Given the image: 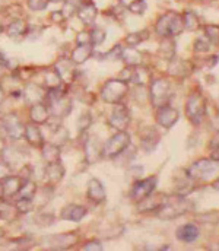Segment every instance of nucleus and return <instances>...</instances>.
<instances>
[{"label":"nucleus","mask_w":219,"mask_h":251,"mask_svg":"<svg viewBox=\"0 0 219 251\" xmlns=\"http://www.w3.org/2000/svg\"><path fill=\"white\" fill-rule=\"evenodd\" d=\"M24 136H25L26 142L31 146L41 148L44 145V139H43L41 130H40V127L35 125V123H29V125L25 126V134Z\"/></svg>","instance_id":"nucleus-21"},{"label":"nucleus","mask_w":219,"mask_h":251,"mask_svg":"<svg viewBox=\"0 0 219 251\" xmlns=\"http://www.w3.org/2000/svg\"><path fill=\"white\" fill-rule=\"evenodd\" d=\"M206 114V98L199 92H192L186 101V116L195 126H199L203 122Z\"/></svg>","instance_id":"nucleus-4"},{"label":"nucleus","mask_w":219,"mask_h":251,"mask_svg":"<svg viewBox=\"0 0 219 251\" xmlns=\"http://www.w3.org/2000/svg\"><path fill=\"white\" fill-rule=\"evenodd\" d=\"M83 250L91 251V250H102V246L99 241H89L83 246Z\"/></svg>","instance_id":"nucleus-48"},{"label":"nucleus","mask_w":219,"mask_h":251,"mask_svg":"<svg viewBox=\"0 0 219 251\" xmlns=\"http://www.w3.org/2000/svg\"><path fill=\"white\" fill-rule=\"evenodd\" d=\"M122 59L126 62L127 66H139L142 62V56L139 51L133 50V49H129V50H123V56Z\"/></svg>","instance_id":"nucleus-33"},{"label":"nucleus","mask_w":219,"mask_h":251,"mask_svg":"<svg viewBox=\"0 0 219 251\" xmlns=\"http://www.w3.org/2000/svg\"><path fill=\"white\" fill-rule=\"evenodd\" d=\"M147 31H142V32H132V34H129L127 35V38H126V43L130 46V47H136L138 44H141V43H144L145 40H147Z\"/></svg>","instance_id":"nucleus-35"},{"label":"nucleus","mask_w":219,"mask_h":251,"mask_svg":"<svg viewBox=\"0 0 219 251\" xmlns=\"http://www.w3.org/2000/svg\"><path fill=\"white\" fill-rule=\"evenodd\" d=\"M22 199H29V200H32L34 199V196L37 194V184L32 181V180H29V178H25L24 180V183H22V187L19 190V193H18Z\"/></svg>","instance_id":"nucleus-30"},{"label":"nucleus","mask_w":219,"mask_h":251,"mask_svg":"<svg viewBox=\"0 0 219 251\" xmlns=\"http://www.w3.org/2000/svg\"><path fill=\"white\" fill-rule=\"evenodd\" d=\"M209 47H211V43H209V40H205V38H197L196 43H195V50L199 51V53L208 51Z\"/></svg>","instance_id":"nucleus-43"},{"label":"nucleus","mask_w":219,"mask_h":251,"mask_svg":"<svg viewBox=\"0 0 219 251\" xmlns=\"http://www.w3.org/2000/svg\"><path fill=\"white\" fill-rule=\"evenodd\" d=\"M105 31L101 29V28H92L91 32H89V38H91V44L95 47V46H99L104 40H105Z\"/></svg>","instance_id":"nucleus-37"},{"label":"nucleus","mask_w":219,"mask_h":251,"mask_svg":"<svg viewBox=\"0 0 219 251\" xmlns=\"http://www.w3.org/2000/svg\"><path fill=\"white\" fill-rule=\"evenodd\" d=\"M24 180L16 176H9L7 178L1 180V187H3V196L6 197H13L19 193L22 187Z\"/></svg>","instance_id":"nucleus-22"},{"label":"nucleus","mask_w":219,"mask_h":251,"mask_svg":"<svg viewBox=\"0 0 219 251\" xmlns=\"http://www.w3.org/2000/svg\"><path fill=\"white\" fill-rule=\"evenodd\" d=\"M54 139H56V140H54L53 143L57 145V146H62V143L66 142V139H68V131H66L63 127L59 126V127L56 128V131H54Z\"/></svg>","instance_id":"nucleus-40"},{"label":"nucleus","mask_w":219,"mask_h":251,"mask_svg":"<svg viewBox=\"0 0 219 251\" xmlns=\"http://www.w3.org/2000/svg\"><path fill=\"white\" fill-rule=\"evenodd\" d=\"M44 80H46V86H47V89H56V88H60V86H62V83H63V80H62L60 75L56 72V69H53V70L47 72V73H46V76H44Z\"/></svg>","instance_id":"nucleus-31"},{"label":"nucleus","mask_w":219,"mask_h":251,"mask_svg":"<svg viewBox=\"0 0 219 251\" xmlns=\"http://www.w3.org/2000/svg\"><path fill=\"white\" fill-rule=\"evenodd\" d=\"M161 136L153 127H146L141 134V146L145 152H152L155 151L156 145L159 143Z\"/></svg>","instance_id":"nucleus-14"},{"label":"nucleus","mask_w":219,"mask_h":251,"mask_svg":"<svg viewBox=\"0 0 219 251\" xmlns=\"http://www.w3.org/2000/svg\"><path fill=\"white\" fill-rule=\"evenodd\" d=\"M41 153H43V158L47 161V162H54V161H59V156H60V146L54 145V143H44L41 146Z\"/></svg>","instance_id":"nucleus-28"},{"label":"nucleus","mask_w":219,"mask_h":251,"mask_svg":"<svg viewBox=\"0 0 219 251\" xmlns=\"http://www.w3.org/2000/svg\"><path fill=\"white\" fill-rule=\"evenodd\" d=\"M1 126L10 139H21L25 134V126L16 117V114H6L1 119Z\"/></svg>","instance_id":"nucleus-10"},{"label":"nucleus","mask_w":219,"mask_h":251,"mask_svg":"<svg viewBox=\"0 0 219 251\" xmlns=\"http://www.w3.org/2000/svg\"><path fill=\"white\" fill-rule=\"evenodd\" d=\"M54 69L60 75V77H62V80L65 83L72 82L73 77H74V73H76L74 63L71 62V60H66V59H60L59 62L54 64Z\"/></svg>","instance_id":"nucleus-18"},{"label":"nucleus","mask_w":219,"mask_h":251,"mask_svg":"<svg viewBox=\"0 0 219 251\" xmlns=\"http://www.w3.org/2000/svg\"><path fill=\"white\" fill-rule=\"evenodd\" d=\"M161 53L167 59H172L175 56V43L170 38H165L161 46Z\"/></svg>","instance_id":"nucleus-36"},{"label":"nucleus","mask_w":219,"mask_h":251,"mask_svg":"<svg viewBox=\"0 0 219 251\" xmlns=\"http://www.w3.org/2000/svg\"><path fill=\"white\" fill-rule=\"evenodd\" d=\"M77 44H91L89 32H82L77 35Z\"/></svg>","instance_id":"nucleus-49"},{"label":"nucleus","mask_w":219,"mask_h":251,"mask_svg":"<svg viewBox=\"0 0 219 251\" xmlns=\"http://www.w3.org/2000/svg\"><path fill=\"white\" fill-rule=\"evenodd\" d=\"M24 98L31 102V104H37V102H43L46 100L47 95V89L38 85H26L24 88Z\"/></svg>","instance_id":"nucleus-15"},{"label":"nucleus","mask_w":219,"mask_h":251,"mask_svg":"<svg viewBox=\"0 0 219 251\" xmlns=\"http://www.w3.org/2000/svg\"><path fill=\"white\" fill-rule=\"evenodd\" d=\"M37 222H38L41 226H49V225H51V224L54 222V218H53V215H46V213H43V215H38V216H37Z\"/></svg>","instance_id":"nucleus-47"},{"label":"nucleus","mask_w":219,"mask_h":251,"mask_svg":"<svg viewBox=\"0 0 219 251\" xmlns=\"http://www.w3.org/2000/svg\"><path fill=\"white\" fill-rule=\"evenodd\" d=\"M49 117H50L49 105H46L43 102L32 104V108H31V120H32V123H35V125H46L49 122Z\"/></svg>","instance_id":"nucleus-20"},{"label":"nucleus","mask_w":219,"mask_h":251,"mask_svg":"<svg viewBox=\"0 0 219 251\" xmlns=\"http://www.w3.org/2000/svg\"><path fill=\"white\" fill-rule=\"evenodd\" d=\"M65 177V167L60 161L49 162L46 168V178L49 183H59Z\"/></svg>","instance_id":"nucleus-25"},{"label":"nucleus","mask_w":219,"mask_h":251,"mask_svg":"<svg viewBox=\"0 0 219 251\" xmlns=\"http://www.w3.org/2000/svg\"><path fill=\"white\" fill-rule=\"evenodd\" d=\"M94 53V46L92 44H77V47L72 51V62L74 64H82L85 63Z\"/></svg>","instance_id":"nucleus-27"},{"label":"nucleus","mask_w":219,"mask_h":251,"mask_svg":"<svg viewBox=\"0 0 219 251\" xmlns=\"http://www.w3.org/2000/svg\"><path fill=\"white\" fill-rule=\"evenodd\" d=\"M122 56H123V49H122V46H116V47H113V49L105 54V57H107V59H110V60L122 59Z\"/></svg>","instance_id":"nucleus-44"},{"label":"nucleus","mask_w":219,"mask_h":251,"mask_svg":"<svg viewBox=\"0 0 219 251\" xmlns=\"http://www.w3.org/2000/svg\"><path fill=\"white\" fill-rule=\"evenodd\" d=\"M184 29V21L183 16H180L175 12H168L165 15H162L156 25H155V31L159 37L162 38H171L175 37L178 34H181Z\"/></svg>","instance_id":"nucleus-2"},{"label":"nucleus","mask_w":219,"mask_h":251,"mask_svg":"<svg viewBox=\"0 0 219 251\" xmlns=\"http://www.w3.org/2000/svg\"><path fill=\"white\" fill-rule=\"evenodd\" d=\"M9 176H12V165L1 158L0 159V181L7 178Z\"/></svg>","instance_id":"nucleus-41"},{"label":"nucleus","mask_w":219,"mask_h":251,"mask_svg":"<svg viewBox=\"0 0 219 251\" xmlns=\"http://www.w3.org/2000/svg\"><path fill=\"white\" fill-rule=\"evenodd\" d=\"M150 102L152 105H155L156 108L167 105L171 97V85L167 79L159 77L150 82Z\"/></svg>","instance_id":"nucleus-7"},{"label":"nucleus","mask_w":219,"mask_h":251,"mask_svg":"<svg viewBox=\"0 0 219 251\" xmlns=\"http://www.w3.org/2000/svg\"><path fill=\"white\" fill-rule=\"evenodd\" d=\"M193 209V203L189 201L183 194L177 196H165V200L162 206L156 210L158 218L170 221L178 216H183L184 213L190 212Z\"/></svg>","instance_id":"nucleus-1"},{"label":"nucleus","mask_w":219,"mask_h":251,"mask_svg":"<svg viewBox=\"0 0 219 251\" xmlns=\"http://www.w3.org/2000/svg\"><path fill=\"white\" fill-rule=\"evenodd\" d=\"M156 183H158V178L153 176V177H147L145 180H139L135 183V186L132 187V191H130V197L132 200L135 201H141L146 199L147 196H150L153 191H155V187H156Z\"/></svg>","instance_id":"nucleus-8"},{"label":"nucleus","mask_w":219,"mask_h":251,"mask_svg":"<svg viewBox=\"0 0 219 251\" xmlns=\"http://www.w3.org/2000/svg\"><path fill=\"white\" fill-rule=\"evenodd\" d=\"M76 243V235L74 234H57V235H49V237H43L41 244L53 249V250H65L72 247Z\"/></svg>","instance_id":"nucleus-9"},{"label":"nucleus","mask_w":219,"mask_h":251,"mask_svg":"<svg viewBox=\"0 0 219 251\" xmlns=\"http://www.w3.org/2000/svg\"><path fill=\"white\" fill-rule=\"evenodd\" d=\"M212 186H214V188H215V190H219V178L214 181V184H212Z\"/></svg>","instance_id":"nucleus-52"},{"label":"nucleus","mask_w":219,"mask_h":251,"mask_svg":"<svg viewBox=\"0 0 219 251\" xmlns=\"http://www.w3.org/2000/svg\"><path fill=\"white\" fill-rule=\"evenodd\" d=\"M205 34H206V37H208L211 44H215V46L219 47V26H217V25L206 26Z\"/></svg>","instance_id":"nucleus-38"},{"label":"nucleus","mask_w":219,"mask_h":251,"mask_svg":"<svg viewBox=\"0 0 219 251\" xmlns=\"http://www.w3.org/2000/svg\"><path fill=\"white\" fill-rule=\"evenodd\" d=\"M183 21H184V28H187L190 31H195L200 26V21L193 12H186L183 16Z\"/></svg>","instance_id":"nucleus-34"},{"label":"nucleus","mask_w":219,"mask_h":251,"mask_svg":"<svg viewBox=\"0 0 219 251\" xmlns=\"http://www.w3.org/2000/svg\"><path fill=\"white\" fill-rule=\"evenodd\" d=\"M62 219L65 221H72V222H79L86 216V207L79 206V204H68L62 209L60 213Z\"/></svg>","instance_id":"nucleus-17"},{"label":"nucleus","mask_w":219,"mask_h":251,"mask_svg":"<svg viewBox=\"0 0 219 251\" xmlns=\"http://www.w3.org/2000/svg\"><path fill=\"white\" fill-rule=\"evenodd\" d=\"M178 110H175L174 107H170L168 104L167 105H162L158 108L156 111V122L158 125L162 126L164 128H171L172 126L177 123L178 120Z\"/></svg>","instance_id":"nucleus-12"},{"label":"nucleus","mask_w":219,"mask_h":251,"mask_svg":"<svg viewBox=\"0 0 219 251\" xmlns=\"http://www.w3.org/2000/svg\"><path fill=\"white\" fill-rule=\"evenodd\" d=\"M51 19L54 22H62L65 19V15H63V12H53L51 13Z\"/></svg>","instance_id":"nucleus-50"},{"label":"nucleus","mask_w":219,"mask_h":251,"mask_svg":"<svg viewBox=\"0 0 219 251\" xmlns=\"http://www.w3.org/2000/svg\"><path fill=\"white\" fill-rule=\"evenodd\" d=\"M49 4V0H28V6L32 10H43Z\"/></svg>","instance_id":"nucleus-46"},{"label":"nucleus","mask_w":219,"mask_h":251,"mask_svg":"<svg viewBox=\"0 0 219 251\" xmlns=\"http://www.w3.org/2000/svg\"><path fill=\"white\" fill-rule=\"evenodd\" d=\"M77 16H79V19H80L85 25H92L94 21H95V18H97V7H95L94 3H91V1L82 3V4H79Z\"/></svg>","instance_id":"nucleus-24"},{"label":"nucleus","mask_w":219,"mask_h":251,"mask_svg":"<svg viewBox=\"0 0 219 251\" xmlns=\"http://www.w3.org/2000/svg\"><path fill=\"white\" fill-rule=\"evenodd\" d=\"M127 91H129L127 82L122 79H110L104 83L101 89V98L107 104H117L124 98Z\"/></svg>","instance_id":"nucleus-5"},{"label":"nucleus","mask_w":219,"mask_h":251,"mask_svg":"<svg viewBox=\"0 0 219 251\" xmlns=\"http://www.w3.org/2000/svg\"><path fill=\"white\" fill-rule=\"evenodd\" d=\"M3 237V229H0V238Z\"/></svg>","instance_id":"nucleus-55"},{"label":"nucleus","mask_w":219,"mask_h":251,"mask_svg":"<svg viewBox=\"0 0 219 251\" xmlns=\"http://www.w3.org/2000/svg\"><path fill=\"white\" fill-rule=\"evenodd\" d=\"M152 194H153V193H152ZM152 194L139 201V210H141V212H152V210L156 212V210L162 206V203H164V200H165V196H162V194L152 196Z\"/></svg>","instance_id":"nucleus-26"},{"label":"nucleus","mask_w":219,"mask_h":251,"mask_svg":"<svg viewBox=\"0 0 219 251\" xmlns=\"http://www.w3.org/2000/svg\"><path fill=\"white\" fill-rule=\"evenodd\" d=\"M3 100V91H1V88H0V101Z\"/></svg>","instance_id":"nucleus-54"},{"label":"nucleus","mask_w":219,"mask_h":251,"mask_svg":"<svg viewBox=\"0 0 219 251\" xmlns=\"http://www.w3.org/2000/svg\"><path fill=\"white\" fill-rule=\"evenodd\" d=\"M193 67L192 64L186 60H181V59H171V63L168 64V75L174 76V77H186L192 73Z\"/></svg>","instance_id":"nucleus-13"},{"label":"nucleus","mask_w":219,"mask_h":251,"mask_svg":"<svg viewBox=\"0 0 219 251\" xmlns=\"http://www.w3.org/2000/svg\"><path fill=\"white\" fill-rule=\"evenodd\" d=\"M217 171V162L211 158H202L195 161L187 170L186 176L190 177L193 181H206L212 177Z\"/></svg>","instance_id":"nucleus-6"},{"label":"nucleus","mask_w":219,"mask_h":251,"mask_svg":"<svg viewBox=\"0 0 219 251\" xmlns=\"http://www.w3.org/2000/svg\"><path fill=\"white\" fill-rule=\"evenodd\" d=\"M26 32H28V25L24 21H13L7 26V34H9V37H13V38L22 37Z\"/></svg>","instance_id":"nucleus-29"},{"label":"nucleus","mask_w":219,"mask_h":251,"mask_svg":"<svg viewBox=\"0 0 219 251\" xmlns=\"http://www.w3.org/2000/svg\"><path fill=\"white\" fill-rule=\"evenodd\" d=\"M92 125V119H91V116L89 114H83V116H80V119H79V123H77V128H79V131H85L89 126Z\"/></svg>","instance_id":"nucleus-45"},{"label":"nucleus","mask_w":219,"mask_h":251,"mask_svg":"<svg viewBox=\"0 0 219 251\" xmlns=\"http://www.w3.org/2000/svg\"><path fill=\"white\" fill-rule=\"evenodd\" d=\"M175 234H177V238H178L180 241L190 244V243H195V241L199 238L200 231H199V228H197L196 225L187 224V225H181V226L177 229Z\"/></svg>","instance_id":"nucleus-16"},{"label":"nucleus","mask_w":219,"mask_h":251,"mask_svg":"<svg viewBox=\"0 0 219 251\" xmlns=\"http://www.w3.org/2000/svg\"><path fill=\"white\" fill-rule=\"evenodd\" d=\"M129 9H130L133 13H144L146 9L145 0H133V1L129 4Z\"/></svg>","instance_id":"nucleus-42"},{"label":"nucleus","mask_w":219,"mask_h":251,"mask_svg":"<svg viewBox=\"0 0 219 251\" xmlns=\"http://www.w3.org/2000/svg\"><path fill=\"white\" fill-rule=\"evenodd\" d=\"M3 32V28H1V25H0V34Z\"/></svg>","instance_id":"nucleus-56"},{"label":"nucleus","mask_w":219,"mask_h":251,"mask_svg":"<svg viewBox=\"0 0 219 251\" xmlns=\"http://www.w3.org/2000/svg\"><path fill=\"white\" fill-rule=\"evenodd\" d=\"M18 209L16 206L13 204H9L6 201H0V218L4 219V221H10V219H15L16 215H18Z\"/></svg>","instance_id":"nucleus-32"},{"label":"nucleus","mask_w":219,"mask_h":251,"mask_svg":"<svg viewBox=\"0 0 219 251\" xmlns=\"http://www.w3.org/2000/svg\"><path fill=\"white\" fill-rule=\"evenodd\" d=\"M214 148H219V131L214 136V139L211 140V149H214Z\"/></svg>","instance_id":"nucleus-51"},{"label":"nucleus","mask_w":219,"mask_h":251,"mask_svg":"<svg viewBox=\"0 0 219 251\" xmlns=\"http://www.w3.org/2000/svg\"><path fill=\"white\" fill-rule=\"evenodd\" d=\"M3 197V187H1V184H0V199Z\"/></svg>","instance_id":"nucleus-53"},{"label":"nucleus","mask_w":219,"mask_h":251,"mask_svg":"<svg viewBox=\"0 0 219 251\" xmlns=\"http://www.w3.org/2000/svg\"><path fill=\"white\" fill-rule=\"evenodd\" d=\"M108 123L116 130H126L130 125V113L124 105H116L110 114Z\"/></svg>","instance_id":"nucleus-11"},{"label":"nucleus","mask_w":219,"mask_h":251,"mask_svg":"<svg viewBox=\"0 0 219 251\" xmlns=\"http://www.w3.org/2000/svg\"><path fill=\"white\" fill-rule=\"evenodd\" d=\"M130 134L126 130H119L114 136H111L104 145H102V156L113 159L122 155L130 145Z\"/></svg>","instance_id":"nucleus-3"},{"label":"nucleus","mask_w":219,"mask_h":251,"mask_svg":"<svg viewBox=\"0 0 219 251\" xmlns=\"http://www.w3.org/2000/svg\"><path fill=\"white\" fill-rule=\"evenodd\" d=\"M15 206H16V209H18L19 213H28V212H31L32 207H34L32 200H29V199H22V197L15 203Z\"/></svg>","instance_id":"nucleus-39"},{"label":"nucleus","mask_w":219,"mask_h":251,"mask_svg":"<svg viewBox=\"0 0 219 251\" xmlns=\"http://www.w3.org/2000/svg\"><path fill=\"white\" fill-rule=\"evenodd\" d=\"M88 197H89L92 201H95L97 204H99V203H102V201L105 200V197H107V196H105V188L101 184L99 180L92 178V180L88 183Z\"/></svg>","instance_id":"nucleus-23"},{"label":"nucleus","mask_w":219,"mask_h":251,"mask_svg":"<svg viewBox=\"0 0 219 251\" xmlns=\"http://www.w3.org/2000/svg\"><path fill=\"white\" fill-rule=\"evenodd\" d=\"M85 156L89 164L97 162L102 156V145H99L98 139H89L85 142Z\"/></svg>","instance_id":"nucleus-19"}]
</instances>
